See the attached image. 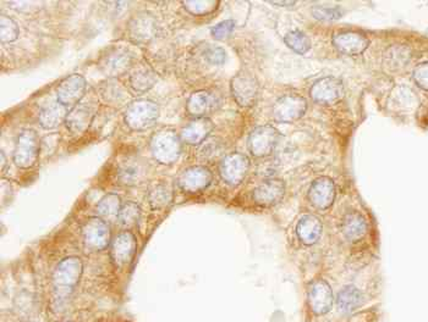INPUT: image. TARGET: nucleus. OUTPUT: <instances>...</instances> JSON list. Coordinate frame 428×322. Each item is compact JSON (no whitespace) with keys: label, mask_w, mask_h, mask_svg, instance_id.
<instances>
[{"label":"nucleus","mask_w":428,"mask_h":322,"mask_svg":"<svg viewBox=\"0 0 428 322\" xmlns=\"http://www.w3.org/2000/svg\"><path fill=\"white\" fill-rule=\"evenodd\" d=\"M145 166L146 165L140 159V156H124L118 163V178L122 185H137L142 178Z\"/></svg>","instance_id":"4be33fe9"},{"label":"nucleus","mask_w":428,"mask_h":322,"mask_svg":"<svg viewBox=\"0 0 428 322\" xmlns=\"http://www.w3.org/2000/svg\"><path fill=\"white\" fill-rule=\"evenodd\" d=\"M160 117V107L147 99L134 100L126 107L124 120L134 131H145L156 124Z\"/></svg>","instance_id":"7ed1b4c3"},{"label":"nucleus","mask_w":428,"mask_h":322,"mask_svg":"<svg viewBox=\"0 0 428 322\" xmlns=\"http://www.w3.org/2000/svg\"><path fill=\"white\" fill-rule=\"evenodd\" d=\"M173 200V190L170 186L158 183L152 186L148 192V202L153 209H165Z\"/></svg>","instance_id":"7c9ffc66"},{"label":"nucleus","mask_w":428,"mask_h":322,"mask_svg":"<svg viewBox=\"0 0 428 322\" xmlns=\"http://www.w3.org/2000/svg\"><path fill=\"white\" fill-rule=\"evenodd\" d=\"M0 28H1V42L3 43H13L18 39L19 26L13 18L1 14Z\"/></svg>","instance_id":"c9c22d12"},{"label":"nucleus","mask_w":428,"mask_h":322,"mask_svg":"<svg viewBox=\"0 0 428 322\" xmlns=\"http://www.w3.org/2000/svg\"><path fill=\"white\" fill-rule=\"evenodd\" d=\"M204 58L208 63H211L213 65H221L225 61L226 54H225L224 49L221 47H216V45H209V47L204 50Z\"/></svg>","instance_id":"58836bf2"},{"label":"nucleus","mask_w":428,"mask_h":322,"mask_svg":"<svg viewBox=\"0 0 428 322\" xmlns=\"http://www.w3.org/2000/svg\"><path fill=\"white\" fill-rule=\"evenodd\" d=\"M81 232L85 245L91 250L100 252L110 245V228L107 221L100 216H92L87 219L83 225Z\"/></svg>","instance_id":"423d86ee"},{"label":"nucleus","mask_w":428,"mask_h":322,"mask_svg":"<svg viewBox=\"0 0 428 322\" xmlns=\"http://www.w3.org/2000/svg\"><path fill=\"white\" fill-rule=\"evenodd\" d=\"M66 322H71V321H66Z\"/></svg>","instance_id":"37998d69"},{"label":"nucleus","mask_w":428,"mask_h":322,"mask_svg":"<svg viewBox=\"0 0 428 322\" xmlns=\"http://www.w3.org/2000/svg\"><path fill=\"white\" fill-rule=\"evenodd\" d=\"M83 262L78 257L63 259L53 274V305L61 308L68 303L83 277Z\"/></svg>","instance_id":"f257e3e1"},{"label":"nucleus","mask_w":428,"mask_h":322,"mask_svg":"<svg viewBox=\"0 0 428 322\" xmlns=\"http://www.w3.org/2000/svg\"><path fill=\"white\" fill-rule=\"evenodd\" d=\"M414 80L417 83V86L421 87L422 90H428V61L416 66Z\"/></svg>","instance_id":"ea45409f"},{"label":"nucleus","mask_w":428,"mask_h":322,"mask_svg":"<svg viewBox=\"0 0 428 322\" xmlns=\"http://www.w3.org/2000/svg\"><path fill=\"white\" fill-rule=\"evenodd\" d=\"M41 139L33 129H25L19 134L18 142L14 151V163L20 168H30L37 163Z\"/></svg>","instance_id":"20e7f679"},{"label":"nucleus","mask_w":428,"mask_h":322,"mask_svg":"<svg viewBox=\"0 0 428 322\" xmlns=\"http://www.w3.org/2000/svg\"><path fill=\"white\" fill-rule=\"evenodd\" d=\"M308 199L312 205L320 210L329 209L335 200V185L333 181L328 177H320L313 181L308 190Z\"/></svg>","instance_id":"a211bd4d"},{"label":"nucleus","mask_w":428,"mask_h":322,"mask_svg":"<svg viewBox=\"0 0 428 322\" xmlns=\"http://www.w3.org/2000/svg\"><path fill=\"white\" fill-rule=\"evenodd\" d=\"M296 235L303 245H316L322 236L320 220L313 215H303L296 225Z\"/></svg>","instance_id":"b1692460"},{"label":"nucleus","mask_w":428,"mask_h":322,"mask_svg":"<svg viewBox=\"0 0 428 322\" xmlns=\"http://www.w3.org/2000/svg\"><path fill=\"white\" fill-rule=\"evenodd\" d=\"M308 303L312 313L322 316L329 313L334 303V294L328 282L317 279L308 286Z\"/></svg>","instance_id":"9b49d317"},{"label":"nucleus","mask_w":428,"mask_h":322,"mask_svg":"<svg viewBox=\"0 0 428 322\" xmlns=\"http://www.w3.org/2000/svg\"><path fill=\"white\" fill-rule=\"evenodd\" d=\"M140 216H141L140 206L135 202H126L121 206L118 220L122 227L130 228L139 222Z\"/></svg>","instance_id":"473e14b6"},{"label":"nucleus","mask_w":428,"mask_h":322,"mask_svg":"<svg viewBox=\"0 0 428 322\" xmlns=\"http://www.w3.org/2000/svg\"><path fill=\"white\" fill-rule=\"evenodd\" d=\"M219 97L211 90H197L187 100V112L192 117H206L207 114L219 107Z\"/></svg>","instance_id":"412c9836"},{"label":"nucleus","mask_w":428,"mask_h":322,"mask_svg":"<svg viewBox=\"0 0 428 322\" xmlns=\"http://www.w3.org/2000/svg\"><path fill=\"white\" fill-rule=\"evenodd\" d=\"M334 47L346 55H359L368 47V39L361 32L344 31L338 32L333 37Z\"/></svg>","instance_id":"6ab92c4d"},{"label":"nucleus","mask_w":428,"mask_h":322,"mask_svg":"<svg viewBox=\"0 0 428 322\" xmlns=\"http://www.w3.org/2000/svg\"><path fill=\"white\" fill-rule=\"evenodd\" d=\"M234 27H235V22L233 20H225L213 27L212 36L216 39H224L233 32Z\"/></svg>","instance_id":"a19ab883"},{"label":"nucleus","mask_w":428,"mask_h":322,"mask_svg":"<svg viewBox=\"0 0 428 322\" xmlns=\"http://www.w3.org/2000/svg\"><path fill=\"white\" fill-rule=\"evenodd\" d=\"M410 48L397 44V45L388 48V50L385 52V63L388 69L392 71H398L410 61Z\"/></svg>","instance_id":"c756f323"},{"label":"nucleus","mask_w":428,"mask_h":322,"mask_svg":"<svg viewBox=\"0 0 428 322\" xmlns=\"http://www.w3.org/2000/svg\"><path fill=\"white\" fill-rule=\"evenodd\" d=\"M98 93L105 103L112 104V105H120L129 97L125 87L122 86L121 82L118 81L115 78H109V80L102 82L98 87Z\"/></svg>","instance_id":"c85d7f7f"},{"label":"nucleus","mask_w":428,"mask_h":322,"mask_svg":"<svg viewBox=\"0 0 428 322\" xmlns=\"http://www.w3.org/2000/svg\"><path fill=\"white\" fill-rule=\"evenodd\" d=\"M286 194V185L281 180L271 178L264 181L254 190V200L261 206L276 205Z\"/></svg>","instance_id":"aec40b11"},{"label":"nucleus","mask_w":428,"mask_h":322,"mask_svg":"<svg viewBox=\"0 0 428 322\" xmlns=\"http://www.w3.org/2000/svg\"><path fill=\"white\" fill-rule=\"evenodd\" d=\"M121 206L120 197L115 193H109L97 204V213L103 220L118 219Z\"/></svg>","instance_id":"2f4dec72"},{"label":"nucleus","mask_w":428,"mask_h":322,"mask_svg":"<svg viewBox=\"0 0 428 322\" xmlns=\"http://www.w3.org/2000/svg\"><path fill=\"white\" fill-rule=\"evenodd\" d=\"M132 65L134 54L124 47L109 48L100 59V69L112 78L125 73Z\"/></svg>","instance_id":"0eeeda50"},{"label":"nucleus","mask_w":428,"mask_h":322,"mask_svg":"<svg viewBox=\"0 0 428 322\" xmlns=\"http://www.w3.org/2000/svg\"><path fill=\"white\" fill-rule=\"evenodd\" d=\"M250 168V160L241 153H231L221 160L219 172L225 183L238 186L246 177Z\"/></svg>","instance_id":"9d476101"},{"label":"nucleus","mask_w":428,"mask_h":322,"mask_svg":"<svg viewBox=\"0 0 428 322\" xmlns=\"http://www.w3.org/2000/svg\"><path fill=\"white\" fill-rule=\"evenodd\" d=\"M150 144L153 158L163 165L175 163L182 153V138L172 129L157 131L152 136Z\"/></svg>","instance_id":"f03ea898"},{"label":"nucleus","mask_w":428,"mask_h":322,"mask_svg":"<svg viewBox=\"0 0 428 322\" xmlns=\"http://www.w3.org/2000/svg\"><path fill=\"white\" fill-rule=\"evenodd\" d=\"M213 175L204 166H190L177 177V186L187 193H197L208 188L212 183Z\"/></svg>","instance_id":"4468645a"},{"label":"nucleus","mask_w":428,"mask_h":322,"mask_svg":"<svg viewBox=\"0 0 428 322\" xmlns=\"http://www.w3.org/2000/svg\"><path fill=\"white\" fill-rule=\"evenodd\" d=\"M365 298L359 288L355 286L343 287L337 296V308L343 315H349L362 306Z\"/></svg>","instance_id":"a878e982"},{"label":"nucleus","mask_w":428,"mask_h":322,"mask_svg":"<svg viewBox=\"0 0 428 322\" xmlns=\"http://www.w3.org/2000/svg\"><path fill=\"white\" fill-rule=\"evenodd\" d=\"M69 112V107L56 100L42 107V110L39 112V122L44 129H56L63 122H66Z\"/></svg>","instance_id":"bb28decb"},{"label":"nucleus","mask_w":428,"mask_h":322,"mask_svg":"<svg viewBox=\"0 0 428 322\" xmlns=\"http://www.w3.org/2000/svg\"><path fill=\"white\" fill-rule=\"evenodd\" d=\"M310 95L317 103H338L344 97V85L339 78H322L312 86Z\"/></svg>","instance_id":"f3484780"},{"label":"nucleus","mask_w":428,"mask_h":322,"mask_svg":"<svg viewBox=\"0 0 428 322\" xmlns=\"http://www.w3.org/2000/svg\"><path fill=\"white\" fill-rule=\"evenodd\" d=\"M231 93L236 103L242 107H250L259 97V82L250 71L242 70L236 73L230 83Z\"/></svg>","instance_id":"39448f33"},{"label":"nucleus","mask_w":428,"mask_h":322,"mask_svg":"<svg viewBox=\"0 0 428 322\" xmlns=\"http://www.w3.org/2000/svg\"><path fill=\"white\" fill-rule=\"evenodd\" d=\"M219 3L212 1V0H191V1H184L182 6L194 15H207L218 8Z\"/></svg>","instance_id":"e433bc0d"},{"label":"nucleus","mask_w":428,"mask_h":322,"mask_svg":"<svg viewBox=\"0 0 428 322\" xmlns=\"http://www.w3.org/2000/svg\"><path fill=\"white\" fill-rule=\"evenodd\" d=\"M284 41L290 49H293L295 53H298V54H305L311 49L310 39L301 31H291L286 36Z\"/></svg>","instance_id":"72a5a7b5"},{"label":"nucleus","mask_w":428,"mask_h":322,"mask_svg":"<svg viewBox=\"0 0 428 322\" xmlns=\"http://www.w3.org/2000/svg\"><path fill=\"white\" fill-rule=\"evenodd\" d=\"M157 80H158L157 73L147 64L142 63V64L136 65L132 68L130 85L135 92H137V93L147 92L156 85Z\"/></svg>","instance_id":"cd10ccee"},{"label":"nucleus","mask_w":428,"mask_h":322,"mask_svg":"<svg viewBox=\"0 0 428 322\" xmlns=\"http://www.w3.org/2000/svg\"><path fill=\"white\" fill-rule=\"evenodd\" d=\"M342 232L349 242H359L367 233V222L357 211H350L344 216Z\"/></svg>","instance_id":"393cba45"},{"label":"nucleus","mask_w":428,"mask_h":322,"mask_svg":"<svg viewBox=\"0 0 428 322\" xmlns=\"http://www.w3.org/2000/svg\"><path fill=\"white\" fill-rule=\"evenodd\" d=\"M213 122L207 117H195L191 120L184 129H182L180 138L182 141L196 146L199 143H204L207 139L209 134L212 132Z\"/></svg>","instance_id":"5701e85b"},{"label":"nucleus","mask_w":428,"mask_h":322,"mask_svg":"<svg viewBox=\"0 0 428 322\" xmlns=\"http://www.w3.org/2000/svg\"><path fill=\"white\" fill-rule=\"evenodd\" d=\"M136 254V238L130 231H124L118 235L110 245V258L114 265L125 267L132 262Z\"/></svg>","instance_id":"2eb2a0df"},{"label":"nucleus","mask_w":428,"mask_h":322,"mask_svg":"<svg viewBox=\"0 0 428 322\" xmlns=\"http://www.w3.org/2000/svg\"><path fill=\"white\" fill-rule=\"evenodd\" d=\"M86 80L81 75H71L63 80L56 88L58 102L73 109L83 102V97L86 95Z\"/></svg>","instance_id":"1a4fd4ad"},{"label":"nucleus","mask_w":428,"mask_h":322,"mask_svg":"<svg viewBox=\"0 0 428 322\" xmlns=\"http://www.w3.org/2000/svg\"><path fill=\"white\" fill-rule=\"evenodd\" d=\"M157 33L156 18L148 11L135 14L129 22V35L136 43H148Z\"/></svg>","instance_id":"dca6fc26"},{"label":"nucleus","mask_w":428,"mask_h":322,"mask_svg":"<svg viewBox=\"0 0 428 322\" xmlns=\"http://www.w3.org/2000/svg\"><path fill=\"white\" fill-rule=\"evenodd\" d=\"M97 103L92 99L81 102L76 107L70 109L69 115L66 117V125L70 134H81L86 131L93 121L97 110Z\"/></svg>","instance_id":"f8f14e48"},{"label":"nucleus","mask_w":428,"mask_h":322,"mask_svg":"<svg viewBox=\"0 0 428 322\" xmlns=\"http://www.w3.org/2000/svg\"><path fill=\"white\" fill-rule=\"evenodd\" d=\"M312 14L315 18L320 21H337L338 18H342L343 11L338 6H328V5H320L312 9Z\"/></svg>","instance_id":"4c0bfd02"},{"label":"nucleus","mask_w":428,"mask_h":322,"mask_svg":"<svg viewBox=\"0 0 428 322\" xmlns=\"http://www.w3.org/2000/svg\"><path fill=\"white\" fill-rule=\"evenodd\" d=\"M224 151L223 143L218 138L213 139H206L202 146L199 148V159L206 160V161H213L216 158L221 156V153Z\"/></svg>","instance_id":"f704fd0d"},{"label":"nucleus","mask_w":428,"mask_h":322,"mask_svg":"<svg viewBox=\"0 0 428 322\" xmlns=\"http://www.w3.org/2000/svg\"><path fill=\"white\" fill-rule=\"evenodd\" d=\"M8 166V161H6V156H5L4 151H1V171L4 172L5 168Z\"/></svg>","instance_id":"79ce46f5"},{"label":"nucleus","mask_w":428,"mask_h":322,"mask_svg":"<svg viewBox=\"0 0 428 322\" xmlns=\"http://www.w3.org/2000/svg\"><path fill=\"white\" fill-rule=\"evenodd\" d=\"M306 110V100L298 95H286L278 99L273 107V117L279 122H294Z\"/></svg>","instance_id":"ddd939ff"},{"label":"nucleus","mask_w":428,"mask_h":322,"mask_svg":"<svg viewBox=\"0 0 428 322\" xmlns=\"http://www.w3.org/2000/svg\"><path fill=\"white\" fill-rule=\"evenodd\" d=\"M281 134L272 126L256 127L249 137V149L257 158H266L272 154L279 142Z\"/></svg>","instance_id":"6e6552de"}]
</instances>
